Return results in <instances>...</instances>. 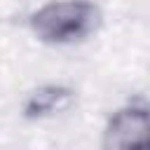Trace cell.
Listing matches in <instances>:
<instances>
[{"instance_id": "6da1fadb", "label": "cell", "mask_w": 150, "mask_h": 150, "mask_svg": "<svg viewBox=\"0 0 150 150\" xmlns=\"http://www.w3.org/2000/svg\"><path fill=\"white\" fill-rule=\"evenodd\" d=\"M28 23L40 42L73 45L84 40L96 28L98 9L89 0H54L38 7Z\"/></svg>"}, {"instance_id": "3957f363", "label": "cell", "mask_w": 150, "mask_h": 150, "mask_svg": "<svg viewBox=\"0 0 150 150\" xmlns=\"http://www.w3.org/2000/svg\"><path fill=\"white\" fill-rule=\"evenodd\" d=\"M73 98H75L73 89H68L63 84H42L28 94V98L23 103V115L30 120H42V117L66 110L73 103Z\"/></svg>"}, {"instance_id": "7a4b0ae2", "label": "cell", "mask_w": 150, "mask_h": 150, "mask_svg": "<svg viewBox=\"0 0 150 150\" xmlns=\"http://www.w3.org/2000/svg\"><path fill=\"white\" fill-rule=\"evenodd\" d=\"M103 150H150V108L143 103L117 108L103 129Z\"/></svg>"}]
</instances>
